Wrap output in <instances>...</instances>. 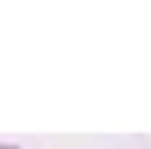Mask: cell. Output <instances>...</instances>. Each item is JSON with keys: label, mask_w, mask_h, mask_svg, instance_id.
Masks as SVG:
<instances>
[{"label": "cell", "mask_w": 151, "mask_h": 149, "mask_svg": "<svg viewBox=\"0 0 151 149\" xmlns=\"http://www.w3.org/2000/svg\"><path fill=\"white\" fill-rule=\"evenodd\" d=\"M0 149H20V147H15V144H0Z\"/></svg>", "instance_id": "1"}]
</instances>
